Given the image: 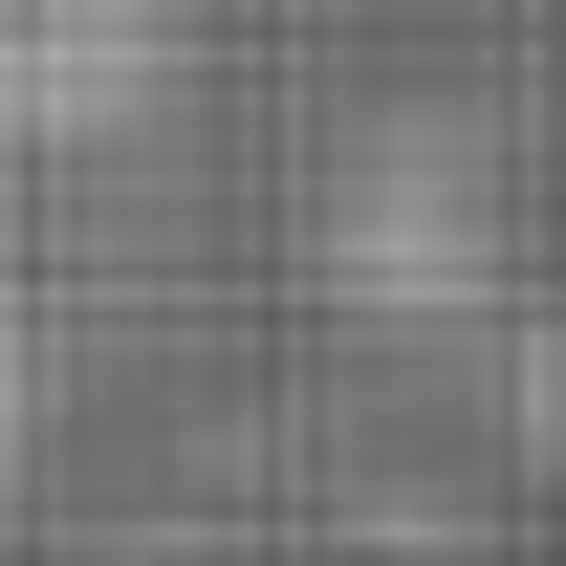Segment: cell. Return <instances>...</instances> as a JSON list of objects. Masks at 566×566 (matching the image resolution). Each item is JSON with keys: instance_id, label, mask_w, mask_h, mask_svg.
Instances as JSON below:
<instances>
[{"instance_id": "obj_1", "label": "cell", "mask_w": 566, "mask_h": 566, "mask_svg": "<svg viewBox=\"0 0 566 566\" xmlns=\"http://www.w3.org/2000/svg\"><path fill=\"white\" fill-rule=\"evenodd\" d=\"M370 327H458V305H480V175H458V153H370Z\"/></svg>"}, {"instance_id": "obj_2", "label": "cell", "mask_w": 566, "mask_h": 566, "mask_svg": "<svg viewBox=\"0 0 566 566\" xmlns=\"http://www.w3.org/2000/svg\"><path fill=\"white\" fill-rule=\"evenodd\" d=\"M0 87H22V132H132L153 87H175V22H153V0H66Z\"/></svg>"}, {"instance_id": "obj_3", "label": "cell", "mask_w": 566, "mask_h": 566, "mask_svg": "<svg viewBox=\"0 0 566 566\" xmlns=\"http://www.w3.org/2000/svg\"><path fill=\"white\" fill-rule=\"evenodd\" d=\"M501 415H523V458H545V480H566V305H545V327H523V349H501Z\"/></svg>"}, {"instance_id": "obj_4", "label": "cell", "mask_w": 566, "mask_h": 566, "mask_svg": "<svg viewBox=\"0 0 566 566\" xmlns=\"http://www.w3.org/2000/svg\"><path fill=\"white\" fill-rule=\"evenodd\" d=\"M22 415H44V370H22V327H0V458H22Z\"/></svg>"}]
</instances>
